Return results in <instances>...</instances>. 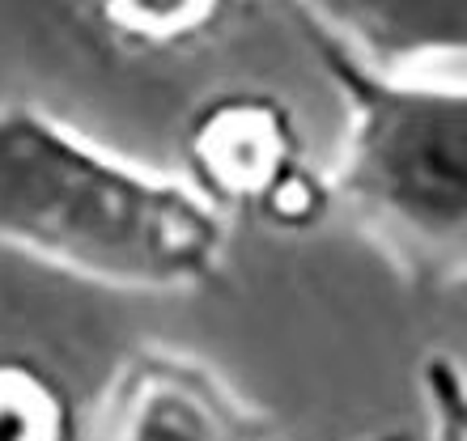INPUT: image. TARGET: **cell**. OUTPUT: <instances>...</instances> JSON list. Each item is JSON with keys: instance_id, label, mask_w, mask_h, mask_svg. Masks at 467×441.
Masks as SVG:
<instances>
[{"instance_id": "1", "label": "cell", "mask_w": 467, "mask_h": 441, "mask_svg": "<svg viewBox=\"0 0 467 441\" xmlns=\"http://www.w3.org/2000/svg\"><path fill=\"white\" fill-rule=\"evenodd\" d=\"M0 246L115 293L213 289L230 217L35 102H0Z\"/></svg>"}, {"instance_id": "10", "label": "cell", "mask_w": 467, "mask_h": 441, "mask_svg": "<svg viewBox=\"0 0 467 441\" xmlns=\"http://www.w3.org/2000/svg\"><path fill=\"white\" fill-rule=\"evenodd\" d=\"M348 441H412V437L400 429H387V433H366V437H348Z\"/></svg>"}, {"instance_id": "7", "label": "cell", "mask_w": 467, "mask_h": 441, "mask_svg": "<svg viewBox=\"0 0 467 441\" xmlns=\"http://www.w3.org/2000/svg\"><path fill=\"white\" fill-rule=\"evenodd\" d=\"M0 441H77L73 395L35 356H0Z\"/></svg>"}, {"instance_id": "5", "label": "cell", "mask_w": 467, "mask_h": 441, "mask_svg": "<svg viewBox=\"0 0 467 441\" xmlns=\"http://www.w3.org/2000/svg\"><path fill=\"white\" fill-rule=\"evenodd\" d=\"M294 17L387 73L467 64V0H294Z\"/></svg>"}, {"instance_id": "2", "label": "cell", "mask_w": 467, "mask_h": 441, "mask_svg": "<svg viewBox=\"0 0 467 441\" xmlns=\"http://www.w3.org/2000/svg\"><path fill=\"white\" fill-rule=\"evenodd\" d=\"M297 26L345 107L336 209L408 289H467V77L387 73Z\"/></svg>"}, {"instance_id": "6", "label": "cell", "mask_w": 467, "mask_h": 441, "mask_svg": "<svg viewBox=\"0 0 467 441\" xmlns=\"http://www.w3.org/2000/svg\"><path fill=\"white\" fill-rule=\"evenodd\" d=\"M99 22L136 51H179L222 35L238 0H89Z\"/></svg>"}, {"instance_id": "3", "label": "cell", "mask_w": 467, "mask_h": 441, "mask_svg": "<svg viewBox=\"0 0 467 441\" xmlns=\"http://www.w3.org/2000/svg\"><path fill=\"white\" fill-rule=\"evenodd\" d=\"M94 441H272V420L204 356L136 344L102 391Z\"/></svg>"}, {"instance_id": "4", "label": "cell", "mask_w": 467, "mask_h": 441, "mask_svg": "<svg viewBox=\"0 0 467 441\" xmlns=\"http://www.w3.org/2000/svg\"><path fill=\"white\" fill-rule=\"evenodd\" d=\"M302 158V128L272 89H217L183 123V183L222 217L255 212L272 179Z\"/></svg>"}, {"instance_id": "8", "label": "cell", "mask_w": 467, "mask_h": 441, "mask_svg": "<svg viewBox=\"0 0 467 441\" xmlns=\"http://www.w3.org/2000/svg\"><path fill=\"white\" fill-rule=\"evenodd\" d=\"M332 212H336L332 174L310 166V158H302L272 179V187L259 196L251 217H259L276 233H310L319 230Z\"/></svg>"}, {"instance_id": "9", "label": "cell", "mask_w": 467, "mask_h": 441, "mask_svg": "<svg viewBox=\"0 0 467 441\" xmlns=\"http://www.w3.org/2000/svg\"><path fill=\"white\" fill-rule=\"evenodd\" d=\"M420 404L430 441H467V369L451 353L420 361Z\"/></svg>"}]
</instances>
